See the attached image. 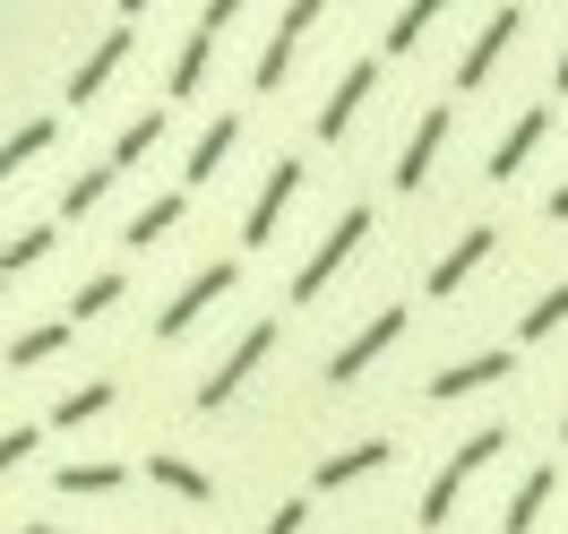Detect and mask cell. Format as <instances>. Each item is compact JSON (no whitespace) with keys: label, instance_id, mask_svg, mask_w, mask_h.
Instances as JSON below:
<instances>
[{"label":"cell","instance_id":"1","mask_svg":"<svg viewBox=\"0 0 568 534\" xmlns=\"http://www.w3.org/2000/svg\"><path fill=\"white\" fill-rule=\"evenodd\" d=\"M499 449H508V431H499V423H491V431H465V440H457V457L430 474V492H423V508H414V517H423V526H448V517H457V492H465V483H474V474L499 457Z\"/></svg>","mask_w":568,"mask_h":534},{"label":"cell","instance_id":"2","mask_svg":"<svg viewBox=\"0 0 568 534\" xmlns=\"http://www.w3.org/2000/svg\"><path fill=\"white\" fill-rule=\"evenodd\" d=\"M371 233H379V224H371V208H345V215H336V224H327V242L302 259V276H293V302H320V293L336 285V268H345V259H354Z\"/></svg>","mask_w":568,"mask_h":534},{"label":"cell","instance_id":"3","mask_svg":"<svg viewBox=\"0 0 568 534\" xmlns=\"http://www.w3.org/2000/svg\"><path fill=\"white\" fill-rule=\"evenodd\" d=\"M267 354H276V320H250L242 336H233V354H224L207 380H199V414H215L224 396H242V380H250V371H258Z\"/></svg>","mask_w":568,"mask_h":534},{"label":"cell","instance_id":"4","mask_svg":"<svg viewBox=\"0 0 568 534\" xmlns=\"http://www.w3.org/2000/svg\"><path fill=\"white\" fill-rule=\"evenodd\" d=\"M302 173H311L302 155H276V164H267V181H258V199H250V215H242V242H250V250H267V242H276L284 208L302 199Z\"/></svg>","mask_w":568,"mask_h":534},{"label":"cell","instance_id":"5","mask_svg":"<svg viewBox=\"0 0 568 534\" xmlns=\"http://www.w3.org/2000/svg\"><path fill=\"white\" fill-rule=\"evenodd\" d=\"M233 285H242V268H233V259H207V268H199V276H190V285H181L164 311H155V336H181L190 320H207V311H215Z\"/></svg>","mask_w":568,"mask_h":534},{"label":"cell","instance_id":"6","mask_svg":"<svg viewBox=\"0 0 568 534\" xmlns=\"http://www.w3.org/2000/svg\"><path fill=\"white\" fill-rule=\"evenodd\" d=\"M130 43H139V9H121V27H104V43H95V52L70 70V87H61V95H70V104H95V95L112 87V70L130 61Z\"/></svg>","mask_w":568,"mask_h":534},{"label":"cell","instance_id":"7","mask_svg":"<svg viewBox=\"0 0 568 534\" xmlns=\"http://www.w3.org/2000/svg\"><path fill=\"white\" fill-rule=\"evenodd\" d=\"M396 336H405V311H379V320H362L354 336L327 354V389H354V380H362V371H371L379 354H388Z\"/></svg>","mask_w":568,"mask_h":534},{"label":"cell","instance_id":"8","mask_svg":"<svg viewBox=\"0 0 568 534\" xmlns=\"http://www.w3.org/2000/svg\"><path fill=\"white\" fill-rule=\"evenodd\" d=\"M320 27V0H293V9H276V36H267V52H258V70H250V87L267 95V87H284V70H293V52H302V36Z\"/></svg>","mask_w":568,"mask_h":534},{"label":"cell","instance_id":"9","mask_svg":"<svg viewBox=\"0 0 568 534\" xmlns=\"http://www.w3.org/2000/svg\"><path fill=\"white\" fill-rule=\"evenodd\" d=\"M508 371H517V354H508V345H483V354L430 371V405H457V396H474V389H499Z\"/></svg>","mask_w":568,"mask_h":534},{"label":"cell","instance_id":"10","mask_svg":"<svg viewBox=\"0 0 568 534\" xmlns=\"http://www.w3.org/2000/svg\"><path fill=\"white\" fill-rule=\"evenodd\" d=\"M224 27H233V0H207L199 27H190V43H181V61H173V95H199V78H207L215 36H224Z\"/></svg>","mask_w":568,"mask_h":534},{"label":"cell","instance_id":"11","mask_svg":"<svg viewBox=\"0 0 568 534\" xmlns=\"http://www.w3.org/2000/svg\"><path fill=\"white\" fill-rule=\"evenodd\" d=\"M448 121H457V112H448V104H430L423 121L405 130V155H396V190H423V181H430L439 147H448Z\"/></svg>","mask_w":568,"mask_h":534},{"label":"cell","instance_id":"12","mask_svg":"<svg viewBox=\"0 0 568 534\" xmlns=\"http://www.w3.org/2000/svg\"><path fill=\"white\" fill-rule=\"evenodd\" d=\"M379 95V61H345V78H336V95L320 104V139H345L354 130V112Z\"/></svg>","mask_w":568,"mask_h":534},{"label":"cell","instance_id":"13","mask_svg":"<svg viewBox=\"0 0 568 534\" xmlns=\"http://www.w3.org/2000/svg\"><path fill=\"white\" fill-rule=\"evenodd\" d=\"M517 27H526V9H491V18H483V36L465 43V61H457V87H483V78L499 70V52L517 43Z\"/></svg>","mask_w":568,"mask_h":534},{"label":"cell","instance_id":"14","mask_svg":"<svg viewBox=\"0 0 568 534\" xmlns=\"http://www.w3.org/2000/svg\"><path fill=\"white\" fill-rule=\"evenodd\" d=\"M542 130H551V112L526 104V112H517V121H508V130L491 139V164H483V173H491V181H517V173H526V155L542 147Z\"/></svg>","mask_w":568,"mask_h":534},{"label":"cell","instance_id":"15","mask_svg":"<svg viewBox=\"0 0 568 534\" xmlns=\"http://www.w3.org/2000/svg\"><path fill=\"white\" fill-rule=\"evenodd\" d=\"M499 250V233L491 224H465L457 242H448V259H439V268H430V302H448V293L465 285V276H474V268H483V259H491Z\"/></svg>","mask_w":568,"mask_h":534},{"label":"cell","instance_id":"16","mask_svg":"<svg viewBox=\"0 0 568 534\" xmlns=\"http://www.w3.org/2000/svg\"><path fill=\"white\" fill-rule=\"evenodd\" d=\"M396 457V440H362V449H336V457H320V492H345V483H362V474H379V465Z\"/></svg>","mask_w":568,"mask_h":534},{"label":"cell","instance_id":"17","mask_svg":"<svg viewBox=\"0 0 568 534\" xmlns=\"http://www.w3.org/2000/svg\"><path fill=\"white\" fill-rule=\"evenodd\" d=\"M121 483H130V465H112V457H78V465L52 474V492H61V500H104V492H121Z\"/></svg>","mask_w":568,"mask_h":534},{"label":"cell","instance_id":"18","mask_svg":"<svg viewBox=\"0 0 568 534\" xmlns=\"http://www.w3.org/2000/svg\"><path fill=\"white\" fill-rule=\"evenodd\" d=\"M146 474H155V483H164L173 500H190V508H207V500H215V483H207V474H199L190 457H173V449H155V457H146Z\"/></svg>","mask_w":568,"mask_h":534},{"label":"cell","instance_id":"19","mask_svg":"<svg viewBox=\"0 0 568 534\" xmlns=\"http://www.w3.org/2000/svg\"><path fill=\"white\" fill-rule=\"evenodd\" d=\"M233 139H242V121H233V112H215L207 130H199V147H190V181H215V173H224Z\"/></svg>","mask_w":568,"mask_h":534},{"label":"cell","instance_id":"20","mask_svg":"<svg viewBox=\"0 0 568 534\" xmlns=\"http://www.w3.org/2000/svg\"><path fill=\"white\" fill-rule=\"evenodd\" d=\"M551 492H560V474H551V465H534L526 483H517V500H508V517H499V526H508V534H526L534 517L551 508Z\"/></svg>","mask_w":568,"mask_h":534},{"label":"cell","instance_id":"21","mask_svg":"<svg viewBox=\"0 0 568 534\" xmlns=\"http://www.w3.org/2000/svg\"><path fill=\"white\" fill-rule=\"evenodd\" d=\"M181 208H190L181 190H164V199H146V208L130 215V242H139V250H155V242H164V233L181 224Z\"/></svg>","mask_w":568,"mask_h":534},{"label":"cell","instance_id":"22","mask_svg":"<svg viewBox=\"0 0 568 534\" xmlns=\"http://www.w3.org/2000/svg\"><path fill=\"white\" fill-rule=\"evenodd\" d=\"M155 139H164V112H139V121H130V130H121V139H112V173H130V164H139V155H155Z\"/></svg>","mask_w":568,"mask_h":534},{"label":"cell","instance_id":"23","mask_svg":"<svg viewBox=\"0 0 568 534\" xmlns=\"http://www.w3.org/2000/svg\"><path fill=\"white\" fill-rule=\"evenodd\" d=\"M112 405V380H87V389H70L61 405H52V431H78V423H95Z\"/></svg>","mask_w":568,"mask_h":534},{"label":"cell","instance_id":"24","mask_svg":"<svg viewBox=\"0 0 568 534\" xmlns=\"http://www.w3.org/2000/svg\"><path fill=\"white\" fill-rule=\"evenodd\" d=\"M61 242V224H27V233H9V242H0V276H18V268H36L43 250Z\"/></svg>","mask_w":568,"mask_h":534},{"label":"cell","instance_id":"25","mask_svg":"<svg viewBox=\"0 0 568 534\" xmlns=\"http://www.w3.org/2000/svg\"><path fill=\"white\" fill-rule=\"evenodd\" d=\"M61 345H70V320H43V328H27V336H9V362L27 371V362H52Z\"/></svg>","mask_w":568,"mask_h":534},{"label":"cell","instance_id":"26","mask_svg":"<svg viewBox=\"0 0 568 534\" xmlns=\"http://www.w3.org/2000/svg\"><path fill=\"white\" fill-rule=\"evenodd\" d=\"M43 147H52V121H18V130H9V139H0V181L18 173V164H27V155H43Z\"/></svg>","mask_w":568,"mask_h":534},{"label":"cell","instance_id":"27","mask_svg":"<svg viewBox=\"0 0 568 534\" xmlns=\"http://www.w3.org/2000/svg\"><path fill=\"white\" fill-rule=\"evenodd\" d=\"M112 302H121V276H112V268H104V276H87V285L70 293V328H78V320H104Z\"/></svg>","mask_w":568,"mask_h":534},{"label":"cell","instance_id":"28","mask_svg":"<svg viewBox=\"0 0 568 534\" xmlns=\"http://www.w3.org/2000/svg\"><path fill=\"white\" fill-rule=\"evenodd\" d=\"M430 18H439V0H414V9H396L388 18V52H414L430 36Z\"/></svg>","mask_w":568,"mask_h":534},{"label":"cell","instance_id":"29","mask_svg":"<svg viewBox=\"0 0 568 534\" xmlns=\"http://www.w3.org/2000/svg\"><path fill=\"white\" fill-rule=\"evenodd\" d=\"M112 181H121V173H112V164H95V173H78L70 190H61V215H87V208H95V199H104V190H112Z\"/></svg>","mask_w":568,"mask_h":534},{"label":"cell","instance_id":"30","mask_svg":"<svg viewBox=\"0 0 568 534\" xmlns=\"http://www.w3.org/2000/svg\"><path fill=\"white\" fill-rule=\"evenodd\" d=\"M560 320H568V285H551V293H542V302L526 311V336H551Z\"/></svg>","mask_w":568,"mask_h":534},{"label":"cell","instance_id":"31","mask_svg":"<svg viewBox=\"0 0 568 534\" xmlns=\"http://www.w3.org/2000/svg\"><path fill=\"white\" fill-rule=\"evenodd\" d=\"M36 440H43V431H36V423H18V431H0V474H9V465H27V457H36Z\"/></svg>","mask_w":568,"mask_h":534},{"label":"cell","instance_id":"32","mask_svg":"<svg viewBox=\"0 0 568 534\" xmlns=\"http://www.w3.org/2000/svg\"><path fill=\"white\" fill-rule=\"evenodd\" d=\"M302 526H311V500H276V517H267L258 534H302Z\"/></svg>","mask_w":568,"mask_h":534},{"label":"cell","instance_id":"33","mask_svg":"<svg viewBox=\"0 0 568 534\" xmlns=\"http://www.w3.org/2000/svg\"><path fill=\"white\" fill-rule=\"evenodd\" d=\"M542 215H551V224H568V181L551 190V199H542Z\"/></svg>","mask_w":568,"mask_h":534},{"label":"cell","instance_id":"34","mask_svg":"<svg viewBox=\"0 0 568 534\" xmlns=\"http://www.w3.org/2000/svg\"><path fill=\"white\" fill-rule=\"evenodd\" d=\"M551 78H560V87H568V43H560V70H551Z\"/></svg>","mask_w":568,"mask_h":534},{"label":"cell","instance_id":"35","mask_svg":"<svg viewBox=\"0 0 568 534\" xmlns=\"http://www.w3.org/2000/svg\"><path fill=\"white\" fill-rule=\"evenodd\" d=\"M18 534H52V526H43V517H36V526H18Z\"/></svg>","mask_w":568,"mask_h":534},{"label":"cell","instance_id":"36","mask_svg":"<svg viewBox=\"0 0 568 534\" xmlns=\"http://www.w3.org/2000/svg\"><path fill=\"white\" fill-rule=\"evenodd\" d=\"M560 440H568V405H560Z\"/></svg>","mask_w":568,"mask_h":534},{"label":"cell","instance_id":"37","mask_svg":"<svg viewBox=\"0 0 568 534\" xmlns=\"http://www.w3.org/2000/svg\"><path fill=\"white\" fill-rule=\"evenodd\" d=\"M0 285H9V276H0Z\"/></svg>","mask_w":568,"mask_h":534}]
</instances>
